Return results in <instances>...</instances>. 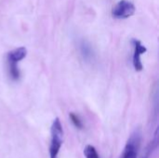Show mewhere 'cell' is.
<instances>
[{
	"instance_id": "2",
	"label": "cell",
	"mask_w": 159,
	"mask_h": 158,
	"mask_svg": "<svg viewBox=\"0 0 159 158\" xmlns=\"http://www.w3.org/2000/svg\"><path fill=\"white\" fill-rule=\"evenodd\" d=\"M141 142V132L136 130L127 142L122 158H137L138 149Z\"/></svg>"
},
{
	"instance_id": "7",
	"label": "cell",
	"mask_w": 159,
	"mask_h": 158,
	"mask_svg": "<svg viewBox=\"0 0 159 158\" xmlns=\"http://www.w3.org/2000/svg\"><path fill=\"white\" fill-rule=\"evenodd\" d=\"M8 70H9L10 77H11L13 80H18V79L20 78V70H19V68H18L17 63L8 62Z\"/></svg>"
},
{
	"instance_id": "5",
	"label": "cell",
	"mask_w": 159,
	"mask_h": 158,
	"mask_svg": "<svg viewBox=\"0 0 159 158\" xmlns=\"http://www.w3.org/2000/svg\"><path fill=\"white\" fill-rule=\"evenodd\" d=\"M79 50H80L82 57L87 61H91L92 60H94V57H95L94 50H93L91 45L88 41L81 40L79 42Z\"/></svg>"
},
{
	"instance_id": "6",
	"label": "cell",
	"mask_w": 159,
	"mask_h": 158,
	"mask_svg": "<svg viewBox=\"0 0 159 158\" xmlns=\"http://www.w3.org/2000/svg\"><path fill=\"white\" fill-rule=\"evenodd\" d=\"M26 54H27V50L25 47H18V48L10 51L7 54V62L18 63L20 61L23 60L26 57Z\"/></svg>"
},
{
	"instance_id": "8",
	"label": "cell",
	"mask_w": 159,
	"mask_h": 158,
	"mask_svg": "<svg viewBox=\"0 0 159 158\" xmlns=\"http://www.w3.org/2000/svg\"><path fill=\"white\" fill-rule=\"evenodd\" d=\"M84 155L86 158H100L96 148L92 145H87L84 149Z\"/></svg>"
},
{
	"instance_id": "3",
	"label": "cell",
	"mask_w": 159,
	"mask_h": 158,
	"mask_svg": "<svg viewBox=\"0 0 159 158\" xmlns=\"http://www.w3.org/2000/svg\"><path fill=\"white\" fill-rule=\"evenodd\" d=\"M135 12L133 3L128 0L120 1L113 9V16L116 19H127L132 16Z\"/></svg>"
},
{
	"instance_id": "1",
	"label": "cell",
	"mask_w": 159,
	"mask_h": 158,
	"mask_svg": "<svg viewBox=\"0 0 159 158\" xmlns=\"http://www.w3.org/2000/svg\"><path fill=\"white\" fill-rule=\"evenodd\" d=\"M50 132H51V142L49 146V157L57 158L62 144V136H63L62 125L58 117L55 118V120L53 121Z\"/></svg>"
},
{
	"instance_id": "4",
	"label": "cell",
	"mask_w": 159,
	"mask_h": 158,
	"mask_svg": "<svg viewBox=\"0 0 159 158\" xmlns=\"http://www.w3.org/2000/svg\"><path fill=\"white\" fill-rule=\"evenodd\" d=\"M132 44L134 46V53H133V66L135 71L140 72L143 70V66L141 61V56L146 52V47L142 45L141 41L133 39L132 40Z\"/></svg>"
},
{
	"instance_id": "9",
	"label": "cell",
	"mask_w": 159,
	"mask_h": 158,
	"mask_svg": "<svg viewBox=\"0 0 159 158\" xmlns=\"http://www.w3.org/2000/svg\"><path fill=\"white\" fill-rule=\"evenodd\" d=\"M69 117H70V119H71V122L73 123V125H74L76 129H82L84 128L83 122H82V120L80 119V117H79L77 115H75V113H70Z\"/></svg>"
}]
</instances>
